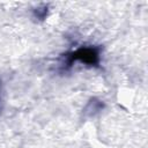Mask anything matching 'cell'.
Segmentation results:
<instances>
[{"label": "cell", "instance_id": "obj_1", "mask_svg": "<svg viewBox=\"0 0 148 148\" xmlns=\"http://www.w3.org/2000/svg\"><path fill=\"white\" fill-rule=\"evenodd\" d=\"M73 60H80L86 64H95L98 60V53L95 49H80L71 56V62Z\"/></svg>", "mask_w": 148, "mask_h": 148}]
</instances>
